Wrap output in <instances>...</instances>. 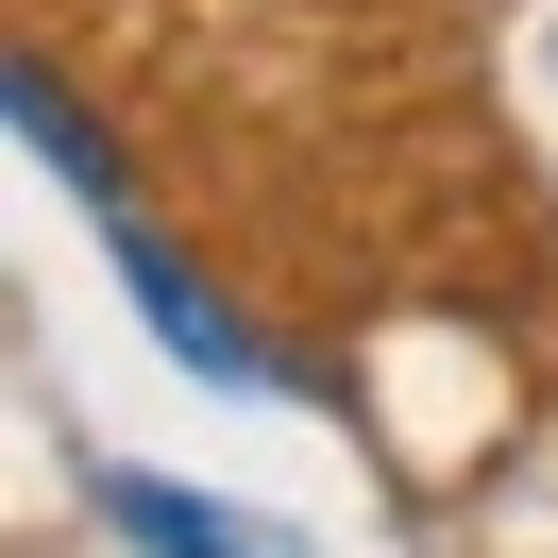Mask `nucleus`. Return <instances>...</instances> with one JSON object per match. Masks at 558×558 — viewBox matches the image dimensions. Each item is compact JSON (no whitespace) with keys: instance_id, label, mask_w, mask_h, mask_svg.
I'll use <instances>...</instances> for the list:
<instances>
[{"instance_id":"1","label":"nucleus","mask_w":558,"mask_h":558,"mask_svg":"<svg viewBox=\"0 0 558 558\" xmlns=\"http://www.w3.org/2000/svg\"><path fill=\"white\" fill-rule=\"evenodd\" d=\"M102 524H119V542H153V558H288L254 508H220V490H170V474H102Z\"/></svg>"},{"instance_id":"2","label":"nucleus","mask_w":558,"mask_h":558,"mask_svg":"<svg viewBox=\"0 0 558 558\" xmlns=\"http://www.w3.org/2000/svg\"><path fill=\"white\" fill-rule=\"evenodd\" d=\"M119 271H136V305H153V339L170 355H204V373H254V339H238V305H220L204 271H170L153 238H119Z\"/></svg>"},{"instance_id":"3","label":"nucleus","mask_w":558,"mask_h":558,"mask_svg":"<svg viewBox=\"0 0 558 558\" xmlns=\"http://www.w3.org/2000/svg\"><path fill=\"white\" fill-rule=\"evenodd\" d=\"M17 136H35L69 186H102V136H85V102H51V69H17Z\"/></svg>"}]
</instances>
